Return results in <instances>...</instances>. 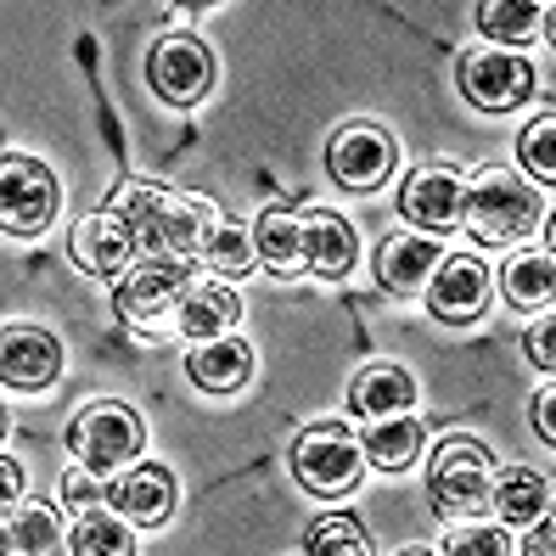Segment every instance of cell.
Returning a JSON list of instances; mask_svg holds the SVG:
<instances>
[{"label":"cell","instance_id":"obj_9","mask_svg":"<svg viewBox=\"0 0 556 556\" xmlns=\"http://www.w3.org/2000/svg\"><path fill=\"white\" fill-rule=\"evenodd\" d=\"M136 248H141V237H136V225H129L118 208H96L90 219H79L74 225V242H68L74 265L85 276H102V281L108 276H129Z\"/></svg>","mask_w":556,"mask_h":556},{"label":"cell","instance_id":"obj_5","mask_svg":"<svg viewBox=\"0 0 556 556\" xmlns=\"http://www.w3.org/2000/svg\"><path fill=\"white\" fill-rule=\"evenodd\" d=\"M56 214V180L35 157H7L0 163V225L7 237H40Z\"/></svg>","mask_w":556,"mask_h":556},{"label":"cell","instance_id":"obj_31","mask_svg":"<svg viewBox=\"0 0 556 556\" xmlns=\"http://www.w3.org/2000/svg\"><path fill=\"white\" fill-rule=\"evenodd\" d=\"M253 258H258L253 231H242V225L225 219V225H219V237H214V248H208V265L225 270V276H248V270H253Z\"/></svg>","mask_w":556,"mask_h":556},{"label":"cell","instance_id":"obj_23","mask_svg":"<svg viewBox=\"0 0 556 556\" xmlns=\"http://www.w3.org/2000/svg\"><path fill=\"white\" fill-rule=\"evenodd\" d=\"M7 556H62V522L46 501L12 506L7 517Z\"/></svg>","mask_w":556,"mask_h":556},{"label":"cell","instance_id":"obj_33","mask_svg":"<svg viewBox=\"0 0 556 556\" xmlns=\"http://www.w3.org/2000/svg\"><path fill=\"white\" fill-rule=\"evenodd\" d=\"M522 349H529V359H534L540 371H556V315L534 320L529 332H522Z\"/></svg>","mask_w":556,"mask_h":556},{"label":"cell","instance_id":"obj_10","mask_svg":"<svg viewBox=\"0 0 556 556\" xmlns=\"http://www.w3.org/2000/svg\"><path fill=\"white\" fill-rule=\"evenodd\" d=\"M147 79H152V90H157L169 108H198L203 96H208V85H214V56H208L198 40L169 35V40L152 51Z\"/></svg>","mask_w":556,"mask_h":556},{"label":"cell","instance_id":"obj_7","mask_svg":"<svg viewBox=\"0 0 556 556\" xmlns=\"http://www.w3.org/2000/svg\"><path fill=\"white\" fill-rule=\"evenodd\" d=\"M455 79H462L467 102L483 108V113H511L517 102H529V90H534V68L511 51H467Z\"/></svg>","mask_w":556,"mask_h":556},{"label":"cell","instance_id":"obj_37","mask_svg":"<svg viewBox=\"0 0 556 556\" xmlns=\"http://www.w3.org/2000/svg\"><path fill=\"white\" fill-rule=\"evenodd\" d=\"M545 40H551V46H556V7H551V12H545Z\"/></svg>","mask_w":556,"mask_h":556},{"label":"cell","instance_id":"obj_27","mask_svg":"<svg viewBox=\"0 0 556 556\" xmlns=\"http://www.w3.org/2000/svg\"><path fill=\"white\" fill-rule=\"evenodd\" d=\"M309 556H371V540H366V529H359L354 517H343V511H326L320 522H309Z\"/></svg>","mask_w":556,"mask_h":556},{"label":"cell","instance_id":"obj_39","mask_svg":"<svg viewBox=\"0 0 556 556\" xmlns=\"http://www.w3.org/2000/svg\"><path fill=\"white\" fill-rule=\"evenodd\" d=\"M400 556H433L428 545H410V551H400Z\"/></svg>","mask_w":556,"mask_h":556},{"label":"cell","instance_id":"obj_19","mask_svg":"<svg viewBox=\"0 0 556 556\" xmlns=\"http://www.w3.org/2000/svg\"><path fill=\"white\" fill-rule=\"evenodd\" d=\"M299 219H304L309 270L326 276V281L349 276V265H354V225H349L343 214H332V208H309V214H299Z\"/></svg>","mask_w":556,"mask_h":556},{"label":"cell","instance_id":"obj_34","mask_svg":"<svg viewBox=\"0 0 556 556\" xmlns=\"http://www.w3.org/2000/svg\"><path fill=\"white\" fill-rule=\"evenodd\" d=\"M534 428L545 444H556V388H545V394L534 400Z\"/></svg>","mask_w":556,"mask_h":556},{"label":"cell","instance_id":"obj_36","mask_svg":"<svg viewBox=\"0 0 556 556\" xmlns=\"http://www.w3.org/2000/svg\"><path fill=\"white\" fill-rule=\"evenodd\" d=\"M0 467H7V501L17 506V489H23V467H17V455H7Z\"/></svg>","mask_w":556,"mask_h":556},{"label":"cell","instance_id":"obj_18","mask_svg":"<svg viewBox=\"0 0 556 556\" xmlns=\"http://www.w3.org/2000/svg\"><path fill=\"white\" fill-rule=\"evenodd\" d=\"M62 371V343L46 326H7V382L12 388H46Z\"/></svg>","mask_w":556,"mask_h":556},{"label":"cell","instance_id":"obj_28","mask_svg":"<svg viewBox=\"0 0 556 556\" xmlns=\"http://www.w3.org/2000/svg\"><path fill=\"white\" fill-rule=\"evenodd\" d=\"M540 7H529V0H517V7H506V0H483L478 7V28L489 40H506V46H522L540 28Z\"/></svg>","mask_w":556,"mask_h":556},{"label":"cell","instance_id":"obj_29","mask_svg":"<svg viewBox=\"0 0 556 556\" xmlns=\"http://www.w3.org/2000/svg\"><path fill=\"white\" fill-rule=\"evenodd\" d=\"M163 203H169V191H163V186H147V180H129V186H118V198H113V208H118L129 225H136L141 248L152 242V225H157Z\"/></svg>","mask_w":556,"mask_h":556},{"label":"cell","instance_id":"obj_20","mask_svg":"<svg viewBox=\"0 0 556 556\" xmlns=\"http://www.w3.org/2000/svg\"><path fill=\"white\" fill-rule=\"evenodd\" d=\"M253 248H258V265L276 270V276H299L309 270V253H304V219L292 208H265L253 225Z\"/></svg>","mask_w":556,"mask_h":556},{"label":"cell","instance_id":"obj_12","mask_svg":"<svg viewBox=\"0 0 556 556\" xmlns=\"http://www.w3.org/2000/svg\"><path fill=\"white\" fill-rule=\"evenodd\" d=\"M219 225H225V219H219V208H214L208 198H175V191H169V203H163L147 248H163V258H180V265H191L198 253L208 258Z\"/></svg>","mask_w":556,"mask_h":556},{"label":"cell","instance_id":"obj_8","mask_svg":"<svg viewBox=\"0 0 556 556\" xmlns=\"http://www.w3.org/2000/svg\"><path fill=\"white\" fill-rule=\"evenodd\" d=\"M400 208H405V219L416 225L421 237H444V231H455V225L467 219V186H462L455 169L433 163V169H416L405 180Z\"/></svg>","mask_w":556,"mask_h":556},{"label":"cell","instance_id":"obj_16","mask_svg":"<svg viewBox=\"0 0 556 556\" xmlns=\"http://www.w3.org/2000/svg\"><path fill=\"white\" fill-rule=\"evenodd\" d=\"M349 405L366 416V421H382V416H410L416 405V377L405 366H388V359H377V366H366L354 377L349 388Z\"/></svg>","mask_w":556,"mask_h":556},{"label":"cell","instance_id":"obj_38","mask_svg":"<svg viewBox=\"0 0 556 556\" xmlns=\"http://www.w3.org/2000/svg\"><path fill=\"white\" fill-rule=\"evenodd\" d=\"M545 242H551V248H545V253H551V258H556V214H551V225H545Z\"/></svg>","mask_w":556,"mask_h":556},{"label":"cell","instance_id":"obj_2","mask_svg":"<svg viewBox=\"0 0 556 556\" xmlns=\"http://www.w3.org/2000/svg\"><path fill=\"white\" fill-rule=\"evenodd\" d=\"M428 501L444 517H478L495 506V462L478 439H444L428 467Z\"/></svg>","mask_w":556,"mask_h":556},{"label":"cell","instance_id":"obj_22","mask_svg":"<svg viewBox=\"0 0 556 556\" xmlns=\"http://www.w3.org/2000/svg\"><path fill=\"white\" fill-rule=\"evenodd\" d=\"M501 292L511 309H540L556 299V258L551 253H511L506 270H501Z\"/></svg>","mask_w":556,"mask_h":556},{"label":"cell","instance_id":"obj_14","mask_svg":"<svg viewBox=\"0 0 556 556\" xmlns=\"http://www.w3.org/2000/svg\"><path fill=\"white\" fill-rule=\"evenodd\" d=\"M108 501H113V511H124L129 522L157 529V522H169V511H175V478H169V467H157V462L129 467V472L108 489Z\"/></svg>","mask_w":556,"mask_h":556},{"label":"cell","instance_id":"obj_6","mask_svg":"<svg viewBox=\"0 0 556 556\" xmlns=\"http://www.w3.org/2000/svg\"><path fill=\"white\" fill-rule=\"evenodd\" d=\"M191 287H198V281H191V265H180V258H147V265H136L118 281L113 304H118V315L129 326H152L169 309H180Z\"/></svg>","mask_w":556,"mask_h":556},{"label":"cell","instance_id":"obj_24","mask_svg":"<svg viewBox=\"0 0 556 556\" xmlns=\"http://www.w3.org/2000/svg\"><path fill=\"white\" fill-rule=\"evenodd\" d=\"M545 501H551V489H545V478L534 467H506L495 478V506L489 511H495L506 529H522V522H534L545 511Z\"/></svg>","mask_w":556,"mask_h":556},{"label":"cell","instance_id":"obj_26","mask_svg":"<svg viewBox=\"0 0 556 556\" xmlns=\"http://www.w3.org/2000/svg\"><path fill=\"white\" fill-rule=\"evenodd\" d=\"M74 556H136V540H129L124 517H113L108 506H85L74 517V534H68Z\"/></svg>","mask_w":556,"mask_h":556},{"label":"cell","instance_id":"obj_3","mask_svg":"<svg viewBox=\"0 0 556 556\" xmlns=\"http://www.w3.org/2000/svg\"><path fill=\"white\" fill-rule=\"evenodd\" d=\"M292 478H299L309 495H349V489L366 478V444H359L343 421H309V428L292 439Z\"/></svg>","mask_w":556,"mask_h":556},{"label":"cell","instance_id":"obj_30","mask_svg":"<svg viewBox=\"0 0 556 556\" xmlns=\"http://www.w3.org/2000/svg\"><path fill=\"white\" fill-rule=\"evenodd\" d=\"M517 157H522V169H529L534 180L556 186V113H545V118H534L529 129H522Z\"/></svg>","mask_w":556,"mask_h":556},{"label":"cell","instance_id":"obj_13","mask_svg":"<svg viewBox=\"0 0 556 556\" xmlns=\"http://www.w3.org/2000/svg\"><path fill=\"white\" fill-rule=\"evenodd\" d=\"M483 304H489V265H483V258H472V253L444 258L439 276L428 281V309L439 320L462 326V320H478Z\"/></svg>","mask_w":556,"mask_h":556},{"label":"cell","instance_id":"obj_4","mask_svg":"<svg viewBox=\"0 0 556 556\" xmlns=\"http://www.w3.org/2000/svg\"><path fill=\"white\" fill-rule=\"evenodd\" d=\"M147 444V428H141V416L118 405V400H102V405H85L74 416V428H68V450H74V462L96 478H108L118 467H129L141 455Z\"/></svg>","mask_w":556,"mask_h":556},{"label":"cell","instance_id":"obj_1","mask_svg":"<svg viewBox=\"0 0 556 556\" xmlns=\"http://www.w3.org/2000/svg\"><path fill=\"white\" fill-rule=\"evenodd\" d=\"M534 219H540V191L522 175L489 163L467 180V225L483 242H522L534 231Z\"/></svg>","mask_w":556,"mask_h":556},{"label":"cell","instance_id":"obj_21","mask_svg":"<svg viewBox=\"0 0 556 556\" xmlns=\"http://www.w3.org/2000/svg\"><path fill=\"white\" fill-rule=\"evenodd\" d=\"M237 320H242V299L225 281H198L180 304V332L191 343H214V338L231 332Z\"/></svg>","mask_w":556,"mask_h":556},{"label":"cell","instance_id":"obj_11","mask_svg":"<svg viewBox=\"0 0 556 556\" xmlns=\"http://www.w3.org/2000/svg\"><path fill=\"white\" fill-rule=\"evenodd\" d=\"M326 169H332L338 186L349 191H377L388 175H394V141L377 124H349L343 136L326 152Z\"/></svg>","mask_w":556,"mask_h":556},{"label":"cell","instance_id":"obj_32","mask_svg":"<svg viewBox=\"0 0 556 556\" xmlns=\"http://www.w3.org/2000/svg\"><path fill=\"white\" fill-rule=\"evenodd\" d=\"M444 556H511V540L501 522H462L444 540Z\"/></svg>","mask_w":556,"mask_h":556},{"label":"cell","instance_id":"obj_25","mask_svg":"<svg viewBox=\"0 0 556 556\" xmlns=\"http://www.w3.org/2000/svg\"><path fill=\"white\" fill-rule=\"evenodd\" d=\"M421 450V421L416 416H382L366 428V462H377L382 472H405Z\"/></svg>","mask_w":556,"mask_h":556},{"label":"cell","instance_id":"obj_15","mask_svg":"<svg viewBox=\"0 0 556 556\" xmlns=\"http://www.w3.org/2000/svg\"><path fill=\"white\" fill-rule=\"evenodd\" d=\"M439 265H444V248H439L433 237L400 231V237H388V242L377 248V281H382L388 292H421V287L439 276Z\"/></svg>","mask_w":556,"mask_h":556},{"label":"cell","instance_id":"obj_17","mask_svg":"<svg viewBox=\"0 0 556 556\" xmlns=\"http://www.w3.org/2000/svg\"><path fill=\"white\" fill-rule=\"evenodd\" d=\"M186 377L208 388V394H231L253 377V349L242 338H214V343H191L186 354Z\"/></svg>","mask_w":556,"mask_h":556},{"label":"cell","instance_id":"obj_35","mask_svg":"<svg viewBox=\"0 0 556 556\" xmlns=\"http://www.w3.org/2000/svg\"><path fill=\"white\" fill-rule=\"evenodd\" d=\"M522 556H556V517H545L540 529L529 534V545H522Z\"/></svg>","mask_w":556,"mask_h":556}]
</instances>
